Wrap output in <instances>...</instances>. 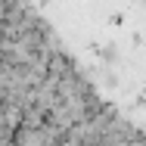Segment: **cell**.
<instances>
[{
  "mask_svg": "<svg viewBox=\"0 0 146 146\" xmlns=\"http://www.w3.org/2000/svg\"><path fill=\"white\" fill-rule=\"evenodd\" d=\"M137 137H140V131H137L127 118H121L115 112L112 121L106 124V131H103V137H100V143H96V146H127V143H134Z\"/></svg>",
  "mask_w": 146,
  "mask_h": 146,
  "instance_id": "obj_1",
  "label": "cell"
},
{
  "mask_svg": "<svg viewBox=\"0 0 146 146\" xmlns=\"http://www.w3.org/2000/svg\"><path fill=\"white\" fill-rule=\"evenodd\" d=\"M44 121H47V115H44L40 109L28 106V109H22V124H19V127H25V131H40Z\"/></svg>",
  "mask_w": 146,
  "mask_h": 146,
  "instance_id": "obj_2",
  "label": "cell"
},
{
  "mask_svg": "<svg viewBox=\"0 0 146 146\" xmlns=\"http://www.w3.org/2000/svg\"><path fill=\"white\" fill-rule=\"evenodd\" d=\"M13 143H16V146H44V140H40L37 131H25V127H19V131H13Z\"/></svg>",
  "mask_w": 146,
  "mask_h": 146,
  "instance_id": "obj_3",
  "label": "cell"
},
{
  "mask_svg": "<svg viewBox=\"0 0 146 146\" xmlns=\"http://www.w3.org/2000/svg\"><path fill=\"white\" fill-rule=\"evenodd\" d=\"M127 146H146V137H143V134H140V137H137L134 143H127Z\"/></svg>",
  "mask_w": 146,
  "mask_h": 146,
  "instance_id": "obj_4",
  "label": "cell"
},
{
  "mask_svg": "<svg viewBox=\"0 0 146 146\" xmlns=\"http://www.w3.org/2000/svg\"><path fill=\"white\" fill-rule=\"evenodd\" d=\"M3 146H16V143H13V140H9V143H3Z\"/></svg>",
  "mask_w": 146,
  "mask_h": 146,
  "instance_id": "obj_5",
  "label": "cell"
}]
</instances>
